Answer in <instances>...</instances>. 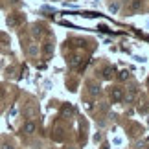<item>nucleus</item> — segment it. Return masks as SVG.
Segmentation results:
<instances>
[{
    "label": "nucleus",
    "instance_id": "obj_1",
    "mask_svg": "<svg viewBox=\"0 0 149 149\" xmlns=\"http://www.w3.org/2000/svg\"><path fill=\"white\" fill-rule=\"evenodd\" d=\"M22 131H24V133H28V134L35 133V123H33V122H28V123H24V127H22Z\"/></svg>",
    "mask_w": 149,
    "mask_h": 149
},
{
    "label": "nucleus",
    "instance_id": "obj_2",
    "mask_svg": "<svg viewBox=\"0 0 149 149\" xmlns=\"http://www.w3.org/2000/svg\"><path fill=\"white\" fill-rule=\"evenodd\" d=\"M112 98H114V100L118 101L120 98H122V92H120V90H114V92H112Z\"/></svg>",
    "mask_w": 149,
    "mask_h": 149
},
{
    "label": "nucleus",
    "instance_id": "obj_3",
    "mask_svg": "<svg viewBox=\"0 0 149 149\" xmlns=\"http://www.w3.org/2000/svg\"><path fill=\"white\" fill-rule=\"evenodd\" d=\"M2 149H13V147H11V146H4Z\"/></svg>",
    "mask_w": 149,
    "mask_h": 149
}]
</instances>
